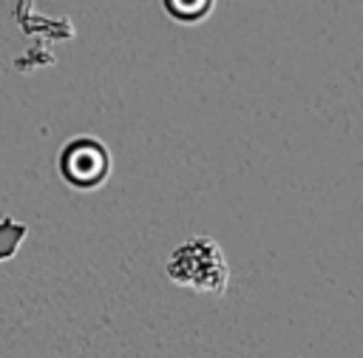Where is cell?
Instances as JSON below:
<instances>
[{"instance_id":"obj_2","label":"cell","mask_w":363,"mask_h":358,"mask_svg":"<svg viewBox=\"0 0 363 358\" xmlns=\"http://www.w3.org/2000/svg\"><path fill=\"white\" fill-rule=\"evenodd\" d=\"M113 168L111 151L102 139L79 134L74 139H68L60 148V159H57V170L62 176V182L74 190H96L108 182Z\"/></svg>"},{"instance_id":"obj_1","label":"cell","mask_w":363,"mask_h":358,"mask_svg":"<svg viewBox=\"0 0 363 358\" xmlns=\"http://www.w3.org/2000/svg\"><path fill=\"white\" fill-rule=\"evenodd\" d=\"M164 273L173 284L204 295H221L230 281L227 259L213 236H190L164 261Z\"/></svg>"},{"instance_id":"obj_3","label":"cell","mask_w":363,"mask_h":358,"mask_svg":"<svg viewBox=\"0 0 363 358\" xmlns=\"http://www.w3.org/2000/svg\"><path fill=\"white\" fill-rule=\"evenodd\" d=\"M162 6L170 20L182 23V26H196L213 14L216 0H162Z\"/></svg>"},{"instance_id":"obj_4","label":"cell","mask_w":363,"mask_h":358,"mask_svg":"<svg viewBox=\"0 0 363 358\" xmlns=\"http://www.w3.org/2000/svg\"><path fill=\"white\" fill-rule=\"evenodd\" d=\"M28 236V224L26 222H17L11 216H3L0 219V261H9L17 256V247L20 242Z\"/></svg>"}]
</instances>
